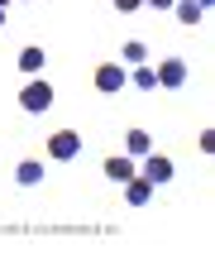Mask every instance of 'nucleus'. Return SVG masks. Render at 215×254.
<instances>
[{"label": "nucleus", "instance_id": "nucleus-1", "mask_svg": "<svg viewBox=\"0 0 215 254\" xmlns=\"http://www.w3.org/2000/svg\"><path fill=\"white\" fill-rule=\"evenodd\" d=\"M19 106H24L29 115H43L48 106H53V86L43 82V77H34V82H24V91H19Z\"/></svg>", "mask_w": 215, "mask_h": 254}, {"label": "nucleus", "instance_id": "nucleus-2", "mask_svg": "<svg viewBox=\"0 0 215 254\" xmlns=\"http://www.w3.org/2000/svg\"><path fill=\"white\" fill-rule=\"evenodd\" d=\"M48 154H53L57 163L82 158V134H77V129H57V134H48Z\"/></svg>", "mask_w": 215, "mask_h": 254}, {"label": "nucleus", "instance_id": "nucleus-3", "mask_svg": "<svg viewBox=\"0 0 215 254\" xmlns=\"http://www.w3.org/2000/svg\"><path fill=\"white\" fill-rule=\"evenodd\" d=\"M153 72H158V86H168V91H177V86H186V77H191L182 58H168V63H158Z\"/></svg>", "mask_w": 215, "mask_h": 254}, {"label": "nucleus", "instance_id": "nucleus-4", "mask_svg": "<svg viewBox=\"0 0 215 254\" xmlns=\"http://www.w3.org/2000/svg\"><path fill=\"white\" fill-rule=\"evenodd\" d=\"M143 178H148L153 187L172 183V158H163V154H143Z\"/></svg>", "mask_w": 215, "mask_h": 254}, {"label": "nucleus", "instance_id": "nucleus-5", "mask_svg": "<svg viewBox=\"0 0 215 254\" xmlns=\"http://www.w3.org/2000/svg\"><path fill=\"white\" fill-rule=\"evenodd\" d=\"M14 63H19V72H24V77H39V72L48 67V53H43L39 43H29V48H19V58H14Z\"/></svg>", "mask_w": 215, "mask_h": 254}, {"label": "nucleus", "instance_id": "nucleus-6", "mask_svg": "<svg viewBox=\"0 0 215 254\" xmlns=\"http://www.w3.org/2000/svg\"><path fill=\"white\" fill-rule=\"evenodd\" d=\"M125 82H129L125 67H115V63H100V67H96V91H120Z\"/></svg>", "mask_w": 215, "mask_h": 254}, {"label": "nucleus", "instance_id": "nucleus-7", "mask_svg": "<svg viewBox=\"0 0 215 254\" xmlns=\"http://www.w3.org/2000/svg\"><path fill=\"white\" fill-rule=\"evenodd\" d=\"M105 178H110V183H129V178H134V158L110 154V158H105Z\"/></svg>", "mask_w": 215, "mask_h": 254}, {"label": "nucleus", "instance_id": "nucleus-8", "mask_svg": "<svg viewBox=\"0 0 215 254\" xmlns=\"http://www.w3.org/2000/svg\"><path fill=\"white\" fill-rule=\"evenodd\" d=\"M148 197H153V183H148V178H129L125 183V201L129 206H148Z\"/></svg>", "mask_w": 215, "mask_h": 254}, {"label": "nucleus", "instance_id": "nucleus-9", "mask_svg": "<svg viewBox=\"0 0 215 254\" xmlns=\"http://www.w3.org/2000/svg\"><path fill=\"white\" fill-rule=\"evenodd\" d=\"M14 183H19V187H39L43 183V163H39V158H24V163L14 168Z\"/></svg>", "mask_w": 215, "mask_h": 254}, {"label": "nucleus", "instance_id": "nucleus-10", "mask_svg": "<svg viewBox=\"0 0 215 254\" xmlns=\"http://www.w3.org/2000/svg\"><path fill=\"white\" fill-rule=\"evenodd\" d=\"M125 149H129L134 158L153 154V134H148V129H129V134H125Z\"/></svg>", "mask_w": 215, "mask_h": 254}, {"label": "nucleus", "instance_id": "nucleus-11", "mask_svg": "<svg viewBox=\"0 0 215 254\" xmlns=\"http://www.w3.org/2000/svg\"><path fill=\"white\" fill-rule=\"evenodd\" d=\"M172 14H177V19H182L186 29H191V24H201V19H206V10H201L196 0H177V5H172Z\"/></svg>", "mask_w": 215, "mask_h": 254}, {"label": "nucleus", "instance_id": "nucleus-12", "mask_svg": "<svg viewBox=\"0 0 215 254\" xmlns=\"http://www.w3.org/2000/svg\"><path fill=\"white\" fill-rule=\"evenodd\" d=\"M129 82L139 86V91H153V86H158V72L148 67V63H134V72H129Z\"/></svg>", "mask_w": 215, "mask_h": 254}, {"label": "nucleus", "instance_id": "nucleus-13", "mask_svg": "<svg viewBox=\"0 0 215 254\" xmlns=\"http://www.w3.org/2000/svg\"><path fill=\"white\" fill-rule=\"evenodd\" d=\"M143 58H148V48H143V39H129V43H125V63L134 67V63H143Z\"/></svg>", "mask_w": 215, "mask_h": 254}, {"label": "nucleus", "instance_id": "nucleus-14", "mask_svg": "<svg viewBox=\"0 0 215 254\" xmlns=\"http://www.w3.org/2000/svg\"><path fill=\"white\" fill-rule=\"evenodd\" d=\"M115 10H120V14H134V10H143V0H115Z\"/></svg>", "mask_w": 215, "mask_h": 254}, {"label": "nucleus", "instance_id": "nucleus-15", "mask_svg": "<svg viewBox=\"0 0 215 254\" xmlns=\"http://www.w3.org/2000/svg\"><path fill=\"white\" fill-rule=\"evenodd\" d=\"M143 5H153V10H172L177 0H143Z\"/></svg>", "mask_w": 215, "mask_h": 254}, {"label": "nucleus", "instance_id": "nucleus-16", "mask_svg": "<svg viewBox=\"0 0 215 254\" xmlns=\"http://www.w3.org/2000/svg\"><path fill=\"white\" fill-rule=\"evenodd\" d=\"M196 5H201V10H211V5H215V0H196Z\"/></svg>", "mask_w": 215, "mask_h": 254}, {"label": "nucleus", "instance_id": "nucleus-17", "mask_svg": "<svg viewBox=\"0 0 215 254\" xmlns=\"http://www.w3.org/2000/svg\"><path fill=\"white\" fill-rule=\"evenodd\" d=\"M0 29H5V10H0Z\"/></svg>", "mask_w": 215, "mask_h": 254}, {"label": "nucleus", "instance_id": "nucleus-18", "mask_svg": "<svg viewBox=\"0 0 215 254\" xmlns=\"http://www.w3.org/2000/svg\"><path fill=\"white\" fill-rule=\"evenodd\" d=\"M5 5H10V0H0V10H5Z\"/></svg>", "mask_w": 215, "mask_h": 254}]
</instances>
